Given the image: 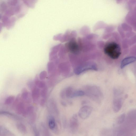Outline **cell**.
Wrapping results in <instances>:
<instances>
[{"instance_id":"obj_1","label":"cell","mask_w":136,"mask_h":136,"mask_svg":"<svg viewBox=\"0 0 136 136\" xmlns=\"http://www.w3.org/2000/svg\"><path fill=\"white\" fill-rule=\"evenodd\" d=\"M104 51L106 55L114 59L118 58L121 54V48L119 45L114 42L107 45Z\"/></svg>"},{"instance_id":"obj_2","label":"cell","mask_w":136,"mask_h":136,"mask_svg":"<svg viewBox=\"0 0 136 136\" xmlns=\"http://www.w3.org/2000/svg\"><path fill=\"white\" fill-rule=\"evenodd\" d=\"M97 65L94 63H86L77 67L75 69V72L76 74H79L89 70L97 71Z\"/></svg>"},{"instance_id":"obj_3","label":"cell","mask_w":136,"mask_h":136,"mask_svg":"<svg viewBox=\"0 0 136 136\" xmlns=\"http://www.w3.org/2000/svg\"><path fill=\"white\" fill-rule=\"evenodd\" d=\"M92 109L90 106H85L82 107L78 112V115L82 119H85L89 117L91 114Z\"/></svg>"},{"instance_id":"obj_4","label":"cell","mask_w":136,"mask_h":136,"mask_svg":"<svg viewBox=\"0 0 136 136\" xmlns=\"http://www.w3.org/2000/svg\"><path fill=\"white\" fill-rule=\"evenodd\" d=\"M70 126L73 132H76L78 130L79 123L77 114L73 115L71 117L70 121Z\"/></svg>"},{"instance_id":"obj_5","label":"cell","mask_w":136,"mask_h":136,"mask_svg":"<svg viewBox=\"0 0 136 136\" xmlns=\"http://www.w3.org/2000/svg\"><path fill=\"white\" fill-rule=\"evenodd\" d=\"M48 125L49 128L54 133H57L58 132V126L54 117L52 116H49L48 120Z\"/></svg>"},{"instance_id":"obj_6","label":"cell","mask_w":136,"mask_h":136,"mask_svg":"<svg viewBox=\"0 0 136 136\" xmlns=\"http://www.w3.org/2000/svg\"><path fill=\"white\" fill-rule=\"evenodd\" d=\"M117 97L114 98L113 102V110L114 112L117 113L121 110L122 105V100L121 98H118L116 95H115Z\"/></svg>"},{"instance_id":"obj_7","label":"cell","mask_w":136,"mask_h":136,"mask_svg":"<svg viewBox=\"0 0 136 136\" xmlns=\"http://www.w3.org/2000/svg\"><path fill=\"white\" fill-rule=\"evenodd\" d=\"M136 58L134 57H130L125 58L121 63V68H123L126 65L134 62Z\"/></svg>"},{"instance_id":"obj_8","label":"cell","mask_w":136,"mask_h":136,"mask_svg":"<svg viewBox=\"0 0 136 136\" xmlns=\"http://www.w3.org/2000/svg\"><path fill=\"white\" fill-rule=\"evenodd\" d=\"M41 130L42 136H52L44 124H41Z\"/></svg>"},{"instance_id":"obj_9","label":"cell","mask_w":136,"mask_h":136,"mask_svg":"<svg viewBox=\"0 0 136 136\" xmlns=\"http://www.w3.org/2000/svg\"><path fill=\"white\" fill-rule=\"evenodd\" d=\"M126 115L125 114H123L120 115L117 119V123L119 124L123 123L125 120Z\"/></svg>"},{"instance_id":"obj_10","label":"cell","mask_w":136,"mask_h":136,"mask_svg":"<svg viewBox=\"0 0 136 136\" xmlns=\"http://www.w3.org/2000/svg\"><path fill=\"white\" fill-rule=\"evenodd\" d=\"M17 127L19 130L22 132H25L26 129L25 126L23 124L19 123L17 125Z\"/></svg>"},{"instance_id":"obj_11","label":"cell","mask_w":136,"mask_h":136,"mask_svg":"<svg viewBox=\"0 0 136 136\" xmlns=\"http://www.w3.org/2000/svg\"><path fill=\"white\" fill-rule=\"evenodd\" d=\"M34 136H39V133L37 129L35 127H34Z\"/></svg>"}]
</instances>
